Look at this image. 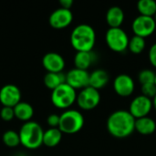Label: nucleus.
<instances>
[{"label": "nucleus", "mask_w": 156, "mask_h": 156, "mask_svg": "<svg viewBox=\"0 0 156 156\" xmlns=\"http://www.w3.org/2000/svg\"><path fill=\"white\" fill-rule=\"evenodd\" d=\"M96 55L93 51H80L74 56V65L76 69L88 70V69L95 62Z\"/></svg>", "instance_id": "obj_15"}, {"label": "nucleus", "mask_w": 156, "mask_h": 156, "mask_svg": "<svg viewBox=\"0 0 156 156\" xmlns=\"http://www.w3.org/2000/svg\"><path fill=\"white\" fill-rule=\"evenodd\" d=\"M149 60L151 64L156 68V43L153 44L149 50Z\"/></svg>", "instance_id": "obj_29"}, {"label": "nucleus", "mask_w": 156, "mask_h": 156, "mask_svg": "<svg viewBox=\"0 0 156 156\" xmlns=\"http://www.w3.org/2000/svg\"><path fill=\"white\" fill-rule=\"evenodd\" d=\"M137 8L141 16H154L156 13L155 0H140L137 3Z\"/></svg>", "instance_id": "obj_22"}, {"label": "nucleus", "mask_w": 156, "mask_h": 156, "mask_svg": "<svg viewBox=\"0 0 156 156\" xmlns=\"http://www.w3.org/2000/svg\"><path fill=\"white\" fill-rule=\"evenodd\" d=\"M62 133L58 128H49L44 131L43 145L48 148L56 147L59 144L62 139Z\"/></svg>", "instance_id": "obj_20"}, {"label": "nucleus", "mask_w": 156, "mask_h": 156, "mask_svg": "<svg viewBox=\"0 0 156 156\" xmlns=\"http://www.w3.org/2000/svg\"><path fill=\"white\" fill-rule=\"evenodd\" d=\"M72 20L73 14L71 10L61 7L53 11L48 17V23L50 27L55 29H62L69 27Z\"/></svg>", "instance_id": "obj_11"}, {"label": "nucleus", "mask_w": 156, "mask_h": 156, "mask_svg": "<svg viewBox=\"0 0 156 156\" xmlns=\"http://www.w3.org/2000/svg\"><path fill=\"white\" fill-rule=\"evenodd\" d=\"M154 83H155V85H156V76H155V81H154Z\"/></svg>", "instance_id": "obj_33"}, {"label": "nucleus", "mask_w": 156, "mask_h": 156, "mask_svg": "<svg viewBox=\"0 0 156 156\" xmlns=\"http://www.w3.org/2000/svg\"><path fill=\"white\" fill-rule=\"evenodd\" d=\"M20 89L14 84H6L0 89V102L3 107L14 108L21 101Z\"/></svg>", "instance_id": "obj_9"}, {"label": "nucleus", "mask_w": 156, "mask_h": 156, "mask_svg": "<svg viewBox=\"0 0 156 156\" xmlns=\"http://www.w3.org/2000/svg\"><path fill=\"white\" fill-rule=\"evenodd\" d=\"M58 129L65 134H75L84 126V117L77 110H66L59 115Z\"/></svg>", "instance_id": "obj_4"}, {"label": "nucleus", "mask_w": 156, "mask_h": 156, "mask_svg": "<svg viewBox=\"0 0 156 156\" xmlns=\"http://www.w3.org/2000/svg\"><path fill=\"white\" fill-rule=\"evenodd\" d=\"M155 76L156 73L154 71H153L151 69H143L138 74V80L142 85L154 83Z\"/></svg>", "instance_id": "obj_25"}, {"label": "nucleus", "mask_w": 156, "mask_h": 156, "mask_svg": "<svg viewBox=\"0 0 156 156\" xmlns=\"http://www.w3.org/2000/svg\"><path fill=\"white\" fill-rule=\"evenodd\" d=\"M0 117L5 122H10L15 118L14 108L10 107H3L0 111Z\"/></svg>", "instance_id": "obj_27"}, {"label": "nucleus", "mask_w": 156, "mask_h": 156, "mask_svg": "<svg viewBox=\"0 0 156 156\" xmlns=\"http://www.w3.org/2000/svg\"><path fill=\"white\" fill-rule=\"evenodd\" d=\"M142 95L150 98V99H154V97L156 95V85L155 83H149V84H144L142 85Z\"/></svg>", "instance_id": "obj_26"}, {"label": "nucleus", "mask_w": 156, "mask_h": 156, "mask_svg": "<svg viewBox=\"0 0 156 156\" xmlns=\"http://www.w3.org/2000/svg\"><path fill=\"white\" fill-rule=\"evenodd\" d=\"M90 73L88 70L72 69L66 74V83L74 90H82L89 86Z\"/></svg>", "instance_id": "obj_12"}, {"label": "nucleus", "mask_w": 156, "mask_h": 156, "mask_svg": "<svg viewBox=\"0 0 156 156\" xmlns=\"http://www.w3.org/2000/svg\"><path fill=\"white\" fill-rule=\"evenodd\" d=\"M96 41V33L88 24L75 27L70 34V44L77 52L92 51Z\"/></svg>", "instance_id": "obj_2"}, {"label": "nucleus", "mask_w": 156, "mask_h": 156, "mask_svg": "<svg viewBox=\"0 0 156 156\" xmlns=\"http://www.w3.org/2000/svg\"><path fill=\"white\" fill-rule=\"evenodd\" d=\"M77 95L76 90L71 88L69 84L64 83L52 90L50 99L56 108L67 110L76 102Z\"/></svg>", "instance_id": "obj_5"}, {"label": "nucleus", "mask_w": 156, "mask_h": 156, "mask_svg": "<svg viewBox=\"0 0 156 156\" xmlns=\"http://www.w3.org/2000/svg\"><path fill=\"white\" fill-rule=\"evenodd\" d=\"M153 18L154 19V21H155V23H156V13L154 15V16H153Z\"/></svg>", "instance_id": "obj_32"}, {"label": "nucleus", "mask_w": 156, "mask_h": 156, "mask_svg": "<svg viewBox=\"0 0 156 156\" xmlns=\"http://www.w3.org/2000/svg\"><path fill=\"white\" fill-rule=\"evenodd\" d=\"M109 74L104 69H99L93 70L91 73H90V81L89 86L92 87L98 90L104 88L108 82H109Z\"/></svg>", "instance_id": "obj_16"}, {"label": "nucleus", "mask_w": 156, "mask_h": 156, "mask_svg": "<svg viewBox=\"0 0 156 156\" xmlns=\"http://www.w3.org/2000/svg\"><path fill=\"white\" fill-rule=\"evenodd\" d=\"M156 130V122L152 118L146 116L135 120V131L143 135H150Z\"/></svg>", "instance_id": "obj_19"}, {"label": "nucleus", "mask_w": 156, "mask_h": 156, "mask_svg": "<svg viewBox=\"0 0 156 156\" xmlns=\"http://www.w3.org/2000/svg\"><path fill=\"white\" fill-rule=\"evenodd\" d=\"M134 81L133 78L127 74L118 75L113 81V89L121 97H129L134 91Z\"/></svg>", "instance_id": "obj_13"}, {"label": "nucleus", "mask_w": 156, "mask_h": 156, "mask_svg": "<svg viewBox=\"0 0 156 156\" xmlns=\"http://www.w3.org/2000/svg\"><path fill=\"white\" fill-rule=\"evenodd\" d=\"M152 109H153L152 99L147 98L144 95H139L132 101L130 104L129 112L135 119H139L148 116Z\"/></svg>", "instance_id": "obj_10"}, {"label": "nucleus", "mask_w": 156, "mask_h": 156, "mask_svg": "<svg viewBox=\"0 0 156 156\" xmlns=\"http://www.w3.org/2000/svg\"><path fill=\"white\" fill-rule=\"evenodd\" d=\"M135 120L128 111H115L107 120V130L116 138L128 137L135 131Z\"/></svg>", "instance_id": "obj_1"}, {"label": "nucleus", "mask_w": 156, "mask_h": 156, "mask_svg": "<svg viewBox=\"0 0 156 156\" xmlns=\"http://www.w3.org/2000/svg\"><path fill=\"white\" fill-rule=\"evenodd\" d=\"M14 112H15V118H16L21 122H24V123L30 122L34 116L33 107L28 102L22 101L16 106L14 107Z\"/></svg>", "instance_id": "obj_18"}, {"label": "nucleus", "mask_w": 156, "mask_h": 156, "mask_svg": "<svg viewBox=\"0 0 156 156\" xmlns=\"http://www.w3.org/2000/svg\"><path fill=\"white\" fill-rule=\"evenodd\" d=\"M101 101L100 91L92 87H86L80 90V93L77 95V104L84 111H90L96 108Z\"/></svg>", "instance_id": "obj_7"}, {"label": "nucleus", "mask_w": 156, "mask_h": 156, "mask_svg": "<svg viewBox=\"0 0 156 156\" xmlns=\"http://www.w3.org/2000/svg\"><path fill=\"white\" fill-rule=\"evenodd\" d=\"M20 144L28 150H36L43 145L44 131L41 125L36 122L30 121L25 122L19 132Z\"/></svg>", "instance_id": "obj_3"}, {"label": "nucleus", "mask_w": 156, "mask_h": 156, "mask_svg": "<svg viewBox=\"0 0 156 156\" xmlns=\"http://www.w3.org/2000/svg\"><path fill=\"white\" fill-rule=\"evenodd\" d=\"M43 81H44L45 86L48 90H53L58 86L66 83V74H64L63 72H59V73L48 72L44 76Z\"/></svg>", "instance_id": "obj_21"}, {"label": "nucleus", "mask_w": 156, "mask_h": 156, "mask_svg": "<svg viewBox=\"0 0 156 156\" xmlns=\"http://www.w3.org/2000/svg\"><path fill=\"white\" fill-rule=\"evenodd\" d=\"M59 5L61 6V8H65V9H69L73 5V1L72 0H60L59 1Z\"/></svg>", "instance_id": "obj_30"}, {"label": "nucleus", "mask_w": 156, "mask_h": 156, "mask_svg": "<svg viewBox=\"0 0 156 156\" xmlns=\"http://www.w3.org/2000/svg\"><path fill=\"white\" fill-rule=\"evenodd\" d=\"M42 65L48 72L59 73L65 68V60L63 57L57 52H48L42 58Z\"/></svg>", "instance_id": "obj_14"}, {"label": "nucleus", "mask_w": 156, "mask_h": 156, "mask_svg": "<svg viewBox=\"0 0 156 156\" xmlns=\"http://www.w3.org/2000/svg\"><path fill=\"white\" fill-rule=\"evenodd\" d=\"M59 115L56 113H52L48 116L47 118V123L49 126V128H58L59 125Z\"/></svg>", "instance_id": "obj_28"}, {"label": "nucleus", "mask_w": 156, "mask_h": 156, "mask_svg": "<svg viewBox=\"0 0 156 156\" xmlns=\"http://www.w3.org/2000/svg\"><path fill=\"white\" fill-rule=\"evenodd\" d=\"M152 101H153V107L155 109V111H156V95L154 97V99H153Z\"/></svg>", "instance_id": "obj_31"}, {"label": "nucleus", "mask_w": 156, "mask_h": 156, "mask_svg": "<svg viewBox=\"0 0 156 156\" xmlns=\"http://www.w3.org/2000/svg\"><path fill=\"white\" fill-rule=\"evenodd\" d=\"M128 48L133 54H140L145 48V39L142 37L134 35L129 40Z\"/></svg>", "instance_id": "obj_24"}, {"label": "nucleus", "mask_w": 156, "mask_h": 156, "mask_svg": "<svg viewBox=\"0 0 156 156\" xmlns=\"http://www.w3.org/2000/svg\"><path fill=\"white\" fill-rule=\"evenodd\" d=\"M156 28V23L152 16H138L132 24V29L134 35L144 38L151 36Z\"/></svg>", "instance_id": "obj_8"}, {"label": "nucleus", "mask_w": 156, "mask_h": 156, "mask_svg": "<svg viewBox=\"0 0 156 156\" xmlns=\"http://www.w3.org/2000/svg\"><path fill=\"white\" fill-rule=\"evenodd\" d=\"M2 141L4 144L9 148H16L20 145L19 133L14 130H8L5 132L2 136Z\"/></svg>", "instance_id": "obj_23"}, {"label": "nucleus", "mask_w": 156, "mask_h": 156, "mask_svg": "<svg viewBox=\"0 0 156 156\" xmlns=\"http://www.w3.org/2000/svg\"><path fill=\"white\" fill-rule=\"evenodd\" d=\"M105 40L112 51L123 52L128 48L130 38L122 28L110 27L105 34Z\"/></svg>", "instance_id": "obj_6"}, {"label": "nucleus", "mask_w": 156, "mask_h": 156, "mask_svg": "<svg viewBox=\"0 0 156 156\" xmlns=\"http://www.w3.org/2000/svg\"><path fill=\"white\" fill-rule=\"evenodd\" d=\"M124 20L123 10L117 5L112 6L106 13V21L110 27H121Z\"/></svg>", "instance_id": "obj_17"}]
</instances>
